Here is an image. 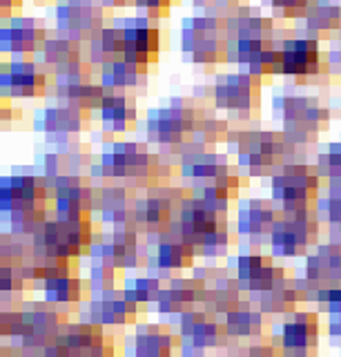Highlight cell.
<instances>
[{
    "label": "cell",
    "instance_id": "obj_7",
    "mask_svg": "<svg viewBox=\"0 0 341 357\" xmlns=\"http://www.w3.org/2000/svg\"><path fill=\"white\" fill-rule=\"evenodd\" d=\"M54 18L58 33L87 43L107 25V7L101 0H56Z\"/></svg>",
    "mask_w": 341,
    "mask_h": 357
},
{
    "label": "cell",
    "instance_id": "obj_34",
    "mask_svg": "<svg viewBox=\"0 0 341 357\" xmlns=\"http://www.w3.org/2000/svg\"><path fill=\"white\" fill-rule=\"evenodd\" d=\"M196 7L205 9V14L216 16H235L241 7V0H194Z\"/></svg>",
    "mask_w": 341,
    "mask_h": 357
},
{
    "label": "cell",
    "instance_id": "obj_16",
    "mask_svg": "<svg viewBox=\"0 0 341 357\" xmlns=\"http://www.w3.org/2000/svg\"><path fill=\"white\" fill-rule=\"evenodd\" d=\"M134 217L138 228H148L150 232H163L170 230L172 226V217H174V204H181V201L174 199V190H152V192L134 201Z\"/></svg>",
    "mask_w": 341,
    "mask_h": 357
},
{
    "label": "cell",
    "instance_id": "obj_24",
    "mask_svg": "<svg viewBox=\"0 0 341 357\" xmlns=\"http://www.w3.org/2000/svg\"><path fill=\"white\" fill-rule=\"evenodd\" d=\"M196 248L179 234H165L163 239L157 241V252H154V261L161 271H174V268H185L194 261Z\"/></svg>",
    "mask_w": 341,
    "mask_h": 357
},
{
    "label": "cell",
    "instance_id": "obj_3",
    "mask_svg": "<svg viewBox=\"0 0 341 357\" xmlns=\"http://www.w3.org/2000/svg\"><path fill=\"white\" fill-rule=\"evenodd\" d=\"M194 105L185 98H172L168 105L154 107L148 112L145 132L152 143L168 145V148H179L185 145L194 134L196 123H199Z\"/></svg>",
    "mask_w": 341,
    "mask_h": 357
},
{
    "label": "cell",
    "instance_id": "obj_29",
    "mask_svg": "<svg viewBox=\"0 0 341 357\" xmlns=\"http://www.w3.org/2000/svg\"><path fill=\"white\" fill-rule=\"evenodd\" d=\"M317 172L328 176L330 181H333V178H341V141L330 143L328 150L319 154Z\"/></svg>",
    "mask_w": 341,
    "mask_h": 357
},
{
    "label": "cell",
    "instance_id": "obj_39",
    "mask_svg": "<svg viewBox=\"0 0 341 357\" xmlns=\"http://www.w3.org/2000/svg\"><path fill=\"white\" fill-rule=\"evenodd\" d=\"M101 3L107 9H114V7H129V5H134V0H101Z\"/></svg>",
    "mask_w": 341,
    "mask_h": 357
},
{
    "label": "cell",
    "instance_id": "obj_21",
    "mask_svg": "<svg viewBox=\"0 0 341 357\" xmlns=\"http://www.w3.org/2000/svg\"><path fill=\"white\" fill-rule=\"evenodd\" d=\"M303 20V36L328 38L341 31V0H312Z\"/></svg>",
    "mask_w": 341,
    "mask_h": 357
},
{
    "label": "cell",
    "instance_id": "obj_10",
    "mask_svg": "<svg viewBox=\"0 0 341 357\" xmlns=\"http://www.w3.org/2000/svg\"><path fill=\"white\" fill-rule=\"evenodd\" d=\"M281 47V76H290L296 81L317 78L326 67V59L319 47V40L296 33L292 38H283Z\"/></svg>",
    "mask_w": 341,
    "mask_h": 357
},
{
    "label": "cell",
    "instance_id": "obj_23",
    "mask_svg": "<svg viewBox=\"0 0 341 357\" xmlns=\"http://www.w3.org/2000/svg\"><path fill=\"white\" fill-rule=\"evenodd\" d=\"M145 76H148V67L134 65L125 59L114 61L107 67H101L96 74L98 83H103L109 89H116V92H123V89H132V87L143 85L145 83Z\"/></svg>",
    "mask_w": 341,
    "mask_h": 357
},
{
    "label": "cell",
    "instance_id": "obj_38",
    "mask_svg": "<svg viewBox=\"0 0 341 357\" xmlns=\"http://www.w3.org/2000/svg\"><path fill=\"white\" fill-rule=\"evenodd\" d=\"M248 357H281V353L274 346H252Z\"/></svg>",
    "mask_w": 341,
    "mask_h": 357
},
{
    "label": "cell",
    "instance_id": "obj_19",
    "mask_svg": "<svg viewBox=\"0 0 341 357\" xmlns=\"http://www.w3.org/2000/svg\"><path fill=\"white\" fill-rule=\"evenodd\" d=\"M279 217H281V212L274 208L272 201L248 199L239 206L237 226H239V232L246 234V237H261V234L272 232Z\"/></svg>",
    "mask_w": 341,
    "mask_h": 357
},
{
    "label": "cell",
    "instance_id": "obj_1",
    "mask_svg": "<svg viewBox=\"0 0 341 357\" xmlns=\"http://www.w3.org/2000/svg\"><path fill=\"white\" fill-rule=\"evenodd\" d=\"M235 16L201 14L185 18L181 25V50L192 63H228L235 59Z\"/></svg>",
    "mask_w": 341,
    "mask_h": 357
},
{
    "label": "cell",
    "instance_id": "obj_30",
    "mask_svg": "<svg viewBox=\"0 0 341 357\" xmlns=\"http://www.w3.org/2000/svg\"><path fill=\"white\" fill-rule=\"evenodd\" d=\"M312 0H268L274 18L281 20H301Z\"/></svg>",
    "mask_w": 341,
    "mask_h": 357
},
{
    "label": "cell",
    "instance_id": "obj_31",
    "mask_svg": "<svg viewBox=\"0 0 341 357\" xmlns=\"http://www.w3.org/2000/svg\"><path fill=\"white\" fill-rule=\"evenodd\" d=\"M199 197L203 199V204L210 208V210H214V212H219V215H225L228 212V206H230V201H232V197H230L223 188H219L216 183H207V185H203L201 190H199Z\"/></svg>",
    "mask_w": 341,
    "mask_h": 357
},
{
    "label": "cell",
    "instance_id": "obj_20",
    "mask_svg": "<svg viewBox=\"0 0 341 357\" xmlns=\"http://www.w3.org/2000/svg\"><path fill=\"white\" fill-rule=\"evenodd\" d=\"M123 54H125V38L118 22L105 25L87 40V61L94 65V70H101V67L112 65L114 61H120Z\"/></svg>",
    "mask_w": 341,
    "mask_h": 357
},
{
    "label": "cell",
    "instance_id": "obj_22",
    "mask_svg": "<svg viewBox=\"0 0 341 357\" xmlns=\"http://www.w3.org/2000/svg\"><path fill=\"white\" fill-rule=\"evenodd\" d=\"M181 150V172L185 176L201 178V181H214L219 174L230 170L228 161L221 154L210 152L207 148H196V145L185 143Z\"/></svg>",
    "mask_w": 341,
    "mask_h": 357
},
{
    "label": "cell",
    "instance_id": "obj_8",
    "mask_svg": "<svg viewBox=\"0 0 341 357\" xmlns=\"http://www.w3.org/2000/svg\"><path fill=\"white\" fill-rule=\"evenodd\" d=\"M263 81L252 74H221L212 85V98L216 109L237 112V114H252L261 107Z\"/></svg>",
    "mask_w": 341,
    "mask_h": 357
},
{
    "label": "cell",
    "instance_id": "obj_33",
    "mask_svg": "<svg viewBox=\"0 0 341 357\" xmlns=\"http://www.w3.org/2000/svg\"><path fill=\"white\" fill-rule=\"evenodd\" d=\"M317 212H319V219H326L330 226L341 223V195L330 192L328 197L319 199L317 201Z\"/></svg>",
    "mask_w": 341,
    "mask_h": 357
},
{
    "label": "cell",
    "instance_id": "obj_2",
    "mask_svg": "<svg viewBox=\"0 0 341 357\" xmlns=\"http://www.w3.org/2000/svg\"><path fill=\"white\" fill-rule=\"evenodd\" d=\"M94 176L132 178V181H152L159 174V159L145 143L114 141L109 150L101 154L96 165H92Z\"/></svg>",
    "mask_w": 341,
    "mask_h": 357
},
{
    "label": "cell",
    "instance_id": "obj_18",
    "mask_svg": "<svg viewBox=\"0 0 341 357\" xmlns=\"http://www.w3.org/2000/svg\"><path fill=\"white\" fill-rule=\"evenodd\" d=\"M96 116L107 132L112 134L132 132L138 123L136 100L125 92H112L103 100V105L96 109Z\"/></svg>",
    "mask_w": 341,
    "mask_h": 357
},
{
    "label": "cell",
    "instance_id": "obj_9",
    "mask_svg": "<svg viewBox=\"0 0 341 357\" xmlns=\"http://www.w3.org/2000/svg\"><path fill=\"white\" fill-rule=\"evenodd\" d=\"M3 98H40L47 94L49 72L40 61L9 59L0 67Z\"/></svg>",
    "mask_w": 341,
    "mask_h": 357
},
{
    "label": "cell",
    "instance_id": "obj_36",
    "mask_svg": "<svg viewBox=\"0 0 341 357\" xmlns=\"http://www.w3.org/2000/svg\"><path fill=\"white\" fill-rule=\"evenodd\" d=\"M20 9H23V0H0V16H3V20L18 18Z\"/></svg>",
    "mask_w": 341,
    "mask_h": 357
},
{
    "label": "cell",
    "instance_id": "obj_28",
    "mask_svg": "<svg viewBox=\"0 0 341 357\" xmlns=\"http://www.w3.org/2000/svg\"><path fill=\"white\" fill-rule=\"evenodd\" d=\"M261 326H263L261 312L248 306H239L225 312V331L232 335H257L261 333Z\"/></svg>",
    "mask_w": 341,
    "mask_h": 357
},
{
    "label": "cell",
    "instance_id": "obj_12",
    "mask_svg": "<svg viewBox=\"0 0 341 357\" xmlns=\"http://www.w3.org/2000/svg\"><path fill=\"white\" fill-rule=\"evenodd\" d=\"M47 38L49 33L45 22L38 18L18 16L5 20L3 29H0V50L12 59H31L42 50Z\"/></svg>",
    "mask_w": 341,
    "mask_h": 357
},
{
    "label": "cell",
    "instance_id": "obj_40",
    "mask_svg": "<svg viewBox=\"0 0 341 357\" xmlns=\"http://www.w3.org/2000/svg\"><path fill=\"white\" fill-rule=\"evenodd\" d=\"M330 241L341 245V223H335V226H330Z\"/></svg>",
    "mask_w": 341,
    "mask_h": 357
},
{
    "label": "cell",
    "instance_id": "obj_4",
    "mask_svg": "<svg viewBox=\"0 0 341 357\" xmlns=\"http://www.w3.org/2000/svg\"><path fill=\"white\" fill-rule=\"evenodd\" d=\"M319 234V212L317 206L285 208L279 221L270 232L272 252L281 257H294L303 252Z\"/></svg>",
    "mask_w": 341,
    "mask_h": 357
},
{
    "label": "cell",
    "instance_id": "obj_37",
    "mask_svg": "<svg viewBox=\"0 0 341 357\" xmlns=\"http://www.w3.org/2000/svg\"><path fill=\"white\" fill-rule=\"evenodd\" d=\"M326 67H328V72L330 74H335V76H341V50H330L326 54Z\"/></svg>",
    "mask_w": 341,
    "mask_h": 357
},
{
    "label": "cell",
    "instance_id": "obj_6",
    "mask_svg": "<svg viewBox=\"0 0 341 357\" xmlns=\"http://www.w3.org/2000/svg\"><path fill=\"white\" fill-rule=\"evenodd\" d=\"M322 174L306 163H283L272 174V199L279 201L281 210L317 206Z\"/></svg>",
    "mask_w": 341,
    "mask_h": 357
},
{
    "label": "cell",
    "instance_id": "obj_17",
    "mask_svg": "<svg viewBox=\"0 0 341 357\" xmlns=\"http://www.w3.org/2000/svg\"><path fill=\"white\" fill-rule=\"evenodd\" d=\"M319 335V324L315 312H296L281 326L279 351L288 357H306L310 355Z\"/></svg>",
    "mask_w": 341,
    "mask_h": 357
},
{
    "label": "cell",
    "instance_id": "obj_13",
    "mask_svg": "<svg viewBox=\"0 0 341 357\" xmlns=\"http://www.w3.org/2000/svg\"><path fill=\"white\" fill-rule=\"evenodd\" d=\"M225 223V215L210 210L201 197H183L179 204V221H177V234L194 248H199L205 234L221 228Z\"/></svg>",
    "mask_w": 341,
    "mask_h": 357
},
{
    "label": "cell",
    "instance_id": "obj_41",
    "mask_svg": "<svg viewBox=\"0 0 341 357\" xmlns=\"http://www.w3.org/2000/svg\"><path fill=\"white\" fill-rule=\"evenodd\" d=\"M339 50H341V31H339Z\"/></svg>",
    "mask_w": 341,
    "mask_h": 357
},
{
    "label": "cell",
    "instance_id": "obj_14",
    "mask_svg": "<svg viewBox=\"0 0 341 357\" xmlns=\"http://www.w3.org/2000/svg\"><path fill=\"white\" fill-rule=\"evenodd\" d=\"M49 178L34 174H12L0 181V204L5 212H12L20 206L47 204Z\"/></svg>",
    "mask_w": 341,
    "mask_h": 357
},
{
    "label": "cell",
    "instance_id": "obj_35",
    "mask_svg": "<svg viewBox=\"0 0 341 357\" xmlns=\"http://www.w3.org/2000/svg\"><path fill=\"white\" fill-rule=\"evenodd\" d=\"M174 3H177V0H134V7L141 9L148 18L159 20L170 14Z\"/></svg>",
    "mask_w": 341,
    "mask_h": 357
},
{
    "label": "cell",
    "instance_id": "obj_32",
    "mask_svg": "<svg viewBox=\"0 0 341 357\" xmlns=\"http://www.w3.org/2000/svg\"><path fill=\"white\" fill-rule=\"evenodd\" d=\"M228 245H230V230H228V223H223L221 228H216L210 234H205V239L201 241L199 250L203 255H207V257H210V255L214 257L219 252H223Z\"/></svg>",
    "mask_w": 341,
    "mask_h": 357
},
{
    "label": "cell",
    "instance_id": "obj_25",
    "mask_svg": "<svg viewBox=\"0 0 341 357\" xmlns=\"http://www.w3.org/2000/svg\"><path fill=\"white\" fill-rule=\"evenodd\" d=\"M40 63L45 67H51L56 70L61 65H68L74 61H83L85 59V50L81 40H74L63 36V33H56V36H49L42 45V50L38 52Z\"/></svg>",
    "mask_w": 341,
    "mask_h": 357
},
{
    "label": "cell",
    "instance_id": "obj_26",
    "mask_svg": "<svg viewBox=\"0 0 341 357\" xmlns=\"http://www.w3.org/2000/svg\"><path fill=\"white\" fill-rule=\"evenodd\" d=\"M174 335L161 326H145L136 333V357H170Z\"/></svg>",
    "mask_w": 341,
    "mask_h": 357
},
{
    "label": "cell",
    "instance_id": "obj_11",
    "mask_svg": "<svg viewBox=\"0 0 341 357\" xmlns=\"http://www.w3.org/2000/svg\"><path fill=\"white\" fill-rule=\"evenodd\" d=\"M118 27L123 29V38H125V54H123L125 61L141 67H150L152 63L159 61L161 29L152 18L148 16L125 18L118 22Z\"/></svg>",
    "mask_w": 341,
    "mask_h": 357
},
{
    "label": "cell",
    "instance_id": "obj_15",
    "mask_svg": "<svg viewBox=\"0 0 341 357\" xmlns=\"http://www.w3.org/2000/svg\"><path fill=\"white\" fill-rule=\"evenodd\" d=\"M87 119H90V112H83L79 107L63 103L42 109V114L38 119V128L47 134V139L51 143H61L70 148L72 139L85 128Z\"/></svg>",
    "mask_w": 341,
    "mask_h": 357
},
{
    "label": "cell",
    "instance_id": "obj_27",
    "mask_svg": "<svg viewBox=\"0 0 341 357\" xmlns=\"http://www.w3.org/2000/svg\"><path fill=\"white\" fill-rule=\"evenodd\" d=\"M81 290H83L81 279L70 273H61L45 279V295L51 301H65V304L68 301H76L81 299Z\"/></svg>",
    "mask_w": 341,
    "mask_h": 357
},
{
    "label": "cell",
    "instance_id": "obj_5",
    "mask_svg": "<svg viewBox=\"0 0 341 357\" xmlns=\"http://www.w3.org/2000/svg\"><path fill=\"white\" fill-rule=\"evenodd\" d=\"M290 145L283 134L270 130H244L237 134V154L239 163L252 172H270L281 167V161L288 156Z\"/></svg>",
    "mask_w": 341,
    "mask_h": 357
}]
</instances>
